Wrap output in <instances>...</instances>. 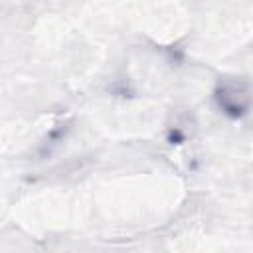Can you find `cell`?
Here are the masks:
<instances>
[{
  "label": "cell",
  "mask_w": 253,
  "mask_h": 253,
  "mask_svg": "<svg viewBox=\"0 0 253 253\" xmlns=\"http://www.w3.org/2000/svg\"><path fill=\"white\" fill-rule=\"evenodd\" d=\"M217 101L225 113H229L233 117L243 115L249 105L247 87L243 83H223L217 89Z\"/></svg>",
  "instance_id": "cell-1"
}]
</instances>
